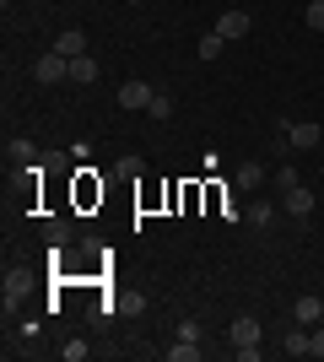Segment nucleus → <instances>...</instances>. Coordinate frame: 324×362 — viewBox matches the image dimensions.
Here are the masks:
<instances>
[{"label":"nucleus","instance_id":"a211bd4d","mask_svg":"<svg viewBox=\"0 0 324 362\" xmlns=\"http://www.w3.org/2000/svg\"><path fill=\"white\" fill-rule=\"evenodd\" d=\"M146 114H152V119H173V98H168V92H157V98H152V108H146Z\"/></svg>","mask_w":324,"mask_h":362},{"label":"nucleus","instance_id":"a878e982","mask_svg":"<svg viewBox=\"0 0 324 362\" xmlns=\"http://www.w3.org/2000/svg\"><path fill=\"white\" fill-rule=\"evenodd\" d=\"M313 357H324V330H313Z\"/></svg>","mask_w":324,"mask_h":362},{"label":"nucleus","instance_id":"f03ea898","mask_svg":"<svg viewBox=\"0 0 324 362\" xmlns=\"http://www.w3.org/2000/svg\"><path fill=\"white\" fill-rule=\"evenodd\" d=\"M276 130H281V141H287L292 151H308V146H319V136H324L319 124H308V119H281Z\"/></svg>","mask_w":324,"mask_h":362},{"label":"nucleus","instance_id":"9b49d317","mask_svg":"<svg viewBox=\"0 0 324 362\" xmlns=\"http://www.w3.org/2000/svg\"><path fill=\"white\" fill-rule=\"evenodd\" d=\"M260 184H265V163H254V157L238 163V189H260Z\"/></svg>","mask_w":324,"mask_h":362},{"label":"nucleus","instance_id":"f257e3e1","mask_svg":"<svg viewBox=\"0 0 324 362\" xmlns=\"http://www.w3.org/2000/svg\"><path fill=\"white\" fill-rule=\"evenodd\" d=\"M227 341L238 346V357H244V362H254V357H260V319L238 314V319H232V330H227Z\"/></svg>","mask_w":324,"mask_h":362},{"label":"nucleus","instance_id":"ddd939ff","mask_svg":"<svg viewBox=\"0 0 324 362\" xmlns=\"http://www.w3.org/2000/svg\"><path fill=\"white\" fill-rule=\"evenodd\" d=\"M222 211L232 216V206H227V189H222V184H205V216H222Z\"/></svg>","mask_w":324,"mask_h":362},{"label":"nucleus","instance_id":"20e7f679","mask_svg":"<svg viewBox=\"0 0 324 362\" xmlns=\"http://www.w3.org/2000/svg\"><path fill=\"white\" fill-rule=\"evenodd\" d=\"M38 81H44V87L71 81V60H65V54H44V60H38Z\"/></svg>","mask_w":324,"mask_h":362},{"label":"nucleus","instance_id":"6ab92c4d","mask_svg":"<svg viewBox=\"0 0 324 362\" xmlns=\"http://www.w3.org/2000/svg\"><path fill=\"white\" fill-rule=\"evenodd\" d=\"M276 189H281V195H287V189H297V168H292V163L276 168Z\"/></svg>","mask_w":324,"mask_h":362},{"label":"nucleus","instance_id":"1a4fd4ad","mask_svg":"<svg viewBox=\"0 0 324 362\" xmlns=\"http://www.w3.org/2000/svg\"><path fill=\"white\" fill-rule=\"evenodd\" d=\"M54 54H65V60H76V54H87V38H81L76 28H65L60 38H54Z\"/></svg>","mask_w":324,"mask_h":362},{"label":"nucleus","instance_id":"f3484780","mask_svg":"<svg viewBox=\"0 0 324 362\" xmlns=\"http://www.w3.org/2000/svg\"><path fill=\"white\" fill-rule=\"evenodd\" d=\"M200 357V346L195 341H179V346H168V362H195Z\"/></svg>","mask_w":324,"mask_h":362},{"label":"nucleus","instance_id":"5701e85b","mask_svg":"<svg viewBox=\"0 0 324 362\" xmlns=\"http://www.w3.org/2000/svg\"><path fill=\"white\" fill-rule=\"evenodd\" d=\"M44 233H49V243H65V238H71V227H65V222H54V216L44 222Z\"/></svg>","mask_w":324,"mask_h":362},{"label":"nucleus","instance_id":"dca6fc26","mask_svg":"<svg viewBox=\"0 0 324 362\" xmlns=\"http://www.w3.org/2000/svg\"><path fill=\"white\" fill-rule=\"evenodd\" d=\"M97 76V65L87 60V54H76V60H71V81H92Z\"/></svg>","mask_w":324,"mask_h":362},{"label":"nucleus","instance_id":"4be33fe9","mask_svg":"<svg viewBox=\"0 0 324 362\" xmlns=\"http://www.w3.org/2000/svg\"><path fill=\"white\" fill-rule=\"evenodd\" d=\"M270 216H276V206H270V200H254V206H248V222H270Z\"/></svg>","mask_w":324,"mask_h":362},{"label":"nucleus","instance_id":"9d476101","mask_svg":"<svg viewBox=\"0 0 324 362\" xmlns=\"http://www.w3.org/2000/svg\"><path fill=\"white\" fill-rule=\"evenodd\" d=\"M179 211H205V184H179Z\"/></svg>","mask_w":324,"mask_h":362},{"label":"nucleus","instance_id":"b1692460","mask_svg":"<svg viewBox=\"0 0 324 362\" xmlns=\"http://www.w3.org/2000/svg\"><path fill=\"white\" fill-rule=\"evenodd\" d=\"M11 157L16 163H32V141H11Z\"/></svg>","mask_w":324,"mask_h":362},{"label":"nucleus","instance_id":"412c9836","mask_svg":"<svg viewBox=\"0 0 324 362\" xmlns=\"http://www.w3.org/2000/svg\"><path fill=\"white\" fill-rule=\"evenodd\" d=\"M303 16H308L313 33H324V0H308V11H303Z\"/></svg>","mask_w":324,"mask_h":362},{"label":"nucleus","instance_id":"393cba45","mask_svg":"<svg viewBox=\"0 0 324 362\" xmlns=\"http://www.w3.org/2000/svg\"><path fill=\"white\" fill-rule=\"evenodd\" d=\"M87 357V341H65V362H81Z\"/></svg>","mask_w":324,"mask_h":362},{"label":"nucleus","instance_id":"0eeeda50","mask_svg":"<svg viewBox=\"0 0 324 362\" xmlns=\"http://www.w3.org/2000/svg\"><path fill=\"white\" fill-rule=\"evenodd\" d=\"M248 28H254V16H248V11H222V16H216V33H222V38H244Z\"/></svg>","mask_w":324,"mask_h":362},{"label":"nucleus","instance_id":"6e6552de","mask_svg":"<svg viewBox=\"0 0 324 362\" xmlns=\"http://www.w3.org/2000/svg\"><path fill=\"white\" fill-rule=\"evenodd\" d=\"M281 351H287V357H313V335L303 330V325H292L287 341H281Z\"/></svg>","mask_w":324,"mask_h":362},{"label":"nucleus","instance_id":"423d86ee","mask_svg":"<svg viewBox=\"0 0 324 362\" xmlns=\"http://www.w3.org/2000/svg\"><path fill=\"white\" fill-rule=\"evenodd\" d=\"M319 319H324V292H319V298H297L292 303V325L308 330V325H319Z\"/></svg>","mask_w":324,"mask_h":362},{"label":"nucleus","instance_id":"7ed1b4c3","mask_svg":"<svg viewBox=\"0 0 324 362\" xmlns=\"http://www.w3.org/2000/svg\"><path fill=\"white\" fill-rule=\"evenodd\" d=\"M71 200H76V211H92L97 200H103V184H97V173H87V168H81L76 179H71Z\"/></svg>","mask_w":324,"mask_h":362},{"label":"nucleus","instance_id":"2eb2a0df","mask_svg":"<svg viewBox=\"0 0 324 362\" xmlns=\"http://www.w3.org/2000/svg\"><path fill=\"white\" fill-rule=\"evenodd\" d=\"M222 44H227V38H222V33H205V38H200V60H216V54H222Z\"/></svg>","mask_w":324,"mask_h":362},{"label":"nucleus","instance_id":"f8f14e48","mask_svg":"<svg viewBox=\"0 0 324 362\" xmlns=\"http://www.w3.org/2000/svg\"><path fill=\"white\" fill-rule=\"evenodd\" d=\"M28 287H32L28 271H6V303H22V298H28Z\"/></svg>","mask_w":324,"mask_h":362},{"label":"nucleus","instance_id":"39448f33","mask_svg":"<svg viewBox=\"0 0 324 362\" xmlns=\"http://www.w3.org/2000/svg\"><path fill=\"white\" fill-rule=\"evenodd\" d=\"M157 87H146V81H124L119 87V108H152Z\"/></svg>","mask_w":324,"mask_h":362},{"label":"nucleus","instance_id":"aec40b11","mask_svg":"<svg viewBox=\"0 0 324 362\" xmlns=\"http://www.w3.org/2000/svg\"><path fill=\"white\" fill-rule=\"evenodd\" d=\"M114 173H124V179H140L146 168H140V157H119V163H114Z\"/></svg>","mask_w":324,"mask_h":362},{"label":"nucleus","instance_id":"4468645a","mask_svg":"<svg viewBox=\"0 0 324 362\" xmlns=\"http://www.w3.org/2000/svg\"><path fill=\"white\" fill-rule=\"evenodd\" d=\"M281 200H287V211H292V216H308V211H313V195L303 189V184H297V189H287Z\"/></svg>","mask_w":324,"mask_h":362},{"label":"nucleus","instance_id":"bb28decb","mask_svg":"<svg viewBox=\"0 0 324 362\" xmlns=\"http://www.w3.org/2000/svg\"><path fill=\"white\" fill-rule=\"evenodd\" d=\"M130 6H140V0H130Z\"/></svg>","mask_w":324,"mask_h":362}]
</instances>
